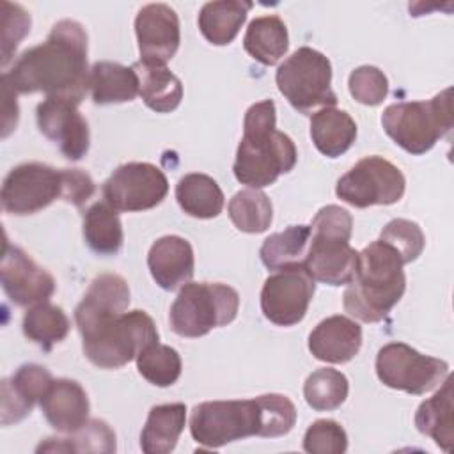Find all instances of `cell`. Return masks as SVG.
I'll return each mask as SVG.
<instances>
[{"label": "cell", "mask_w": 454, "mask_h": 454, "mask_svg": "<svg viewBox=\"0 0 454 454\" xmlns=\"http://www.w3.org/2000/svg\"><path fill=\"white\" fill-rule=\"evenodd\" d=\"M14 92H44L46 98H66L82 103L89 89L87 34L78 21L53 25L46 41L25 50L2 74Z\"/></svg>", "instance_id": "1"}, {"label": "cell", "mask_w": 454, "mask_h": 454, "mask_svg": "<svg viewBox=\"0 0 454 454\" xmlns=\"http://www.w3.org/2000/svg\"><path fill=\"white\" fill-rule=\"evenodd\" d=\"M296 422V408L282 394H264L254 399L206 401L193 408L190 433L206 449L248 436H284Z\"/></svg>", "instance_id": "2"}, {"label": "cell", "mask_w": 454, "mask_h": 454, "mask_svg": "<svg viewBox=\"0 0 454 454\" xmlns=\"http://www.w3.org/2000/svg\"><path fill=\"white\" fill-rule=\"evenodd\" d=\"M275 103L264 99L254 103L243 121V138L236 151L234 176L254 190L273 184L278 176L296 165L294 142L275 128Z\"/></svg>", "instance_id": "3"}, {"label": "cell", "mask_w": 454, "mask_h": 454, "mask_svg": "<svg viewBox=\"0 0 454 454\" xmlns=\"http://www.w3.org/2000/svg\"><path fill=\"white\" fill-rule=\"evenodd\" d=\"M403 266L401 255L388 243H369L358 252L355 277L344 291L346 312L364 323L385 319L404 293Z\"/></svg>", "instance_id": "4"}, {"label": "cell", "mask_w": 454, "mask_h": 454, "mask_svg": "<svg viewBox=\"0 0 454 454\" xmlns=\"http://www.w3.org/2000/svg\"><path fill=\"white\" fill-rule=\"evenodd\" d=\"M96 192L92 177L80 168H53L30 161L14 167L2 184V206L11 215H32L64 199L76 207L83 206Z\"/></svg>", "instance_id": "5"}, {"label": "cell", "mask_w": 454, "mask_h": 454, "mask_svg": "<svg viewBox=\"0 0 454 454\" xmlns=\"http://www.w3.org/2000/svg\"><path fill=\"white\" fill-rule=\"evenodd\" d=\"M310 227V243L303 268L307 273L328 286L349 284L355 277L358 252L351 248V215L339 206L321 207Z\"/></svg>", "instance_id": "6"}, {"label": "cell", "mask_w": 454, "mask_h": 454, "mask_svg": "<svg viewBox=\"0 0 454 454\" xmlns=\"http://www.w3.org/2000/svg\"><path fill=\"white\" fill-rule=\"evenodd\" d=\"M78 330L85 356L101 369L122 367L149 344L158 342L156 325L144 310L110 316Z\"/></svg>", "instance_id": "7"}, {"label": "cell", "mask_w": 454, "mask_h": 454, "mask_svg": "<svg viewBox=\"0 0 454 454\" xmlns=\"http://www.w3.org/2000/svg\"><path fill=\"white\" fill-rule=\"evenodd\" d=\"M452 115V89L447 87L427 101H404L387 106L381 124L385 133L406 153L424 154L450 133Z\"/></svg>", "instance_id": "8"}, {"label": "cell", "mask_w": 454, "mask_h": 454, "mask_svg": "<svg viewBox=\"0 0 454 454\" xmlns=\"http://www.w3.org/2000/svg\"><path fill=\"white\" fill-rule=\"evenodd\" d=\"M239 309L238 291L220 282H188L174 300L168 321L181 337H202L234 321Z\"/></svg>", "instance_id": "9"}, {"label": "cell", "mask_w": 454, "mask_h": 454, "mask_svg": "<svg viewBox=\"0 0 454 454\" xmlns=\"http://www.w3.org/2000/svg\"><path fill=\"white\" fill-rule=\"evenodd\" d=\"M275 82L280 94L301 114L337 103L332 90V64L321 51L309 46L298 48L278 66Z\"/></svg>", "instance_id": "10"}, {"label": "cell", "mask_w": 454, "mask_h": 454, "mask_svg": "<svg viewBox=\"0 0 454 454\" xmlns=\"http://www.w3.org/2000/svg\"><path fill=\"white\" fill-rule=\"evenodd\" d=\"M376 374L390 388L422 395L449 376V364L422 355L404 342H388L378 351Z\"/></svg>", "instance_id": "11"}, {"label": "cell", "mask_w": 454, "mask_h": 454, "mask_svg": "<svg viewBox=\"0 0 454 454\" xmlns=\"http://www.w3.org/2000/svg\"><path fill=\"white\" fill-rule=\"evenodd\" d=\"M404 186V176L394 163L381 156H367L337 181L335 193L355 207L390 206L401 200Z\"/></svg>", "instance_id": "12"}, {"label": "cell", "mask_w": 454, "mask_h": 454, "mask_svg": "<svg viewBox=\"0 0 454 454\" xmlns=\"http://www.w3.org/2000/svg\"><path fill=\"white\" fill-rule=\"evenodd\" d=\"M168 193L163 170L153 163L131 161L117 167L103 184V197L115 211H145Z\"/></svg>", "instance_id": "13"}, {"label": "cell", "mask_w": 454, "mask_h": 454, "mask_svg": "<svg viewBox=\"0 0 454 454\" xmlns=\"http://www.w3.org/2000/svg\"><path fill=\"white\" fill-rule=\"evenodd\" d=\"M314 291V278L303 266L278 270L262 286V314L278 326H293L305 317Z\"/></svg>", "instance_id": "14"}, {"label": "cell", "mask_w": 454, "mask_h": 454, "mask_svg": "<svg viewBox=\"0 0 454 454\" xmlns=\"http://www.w3.org/2000/svg\"><path fill=\"white\" fill-rule=\"evenodd\" d=\"M41 133L59 145L60 153L71 160H82L90 144L89 124L78 110V103L66 98H46L35 110Z\"/></svg>", "instance_id": "15"}, {"label": "cell", "mask_w": 454, "mask_h": 454, "mask_svg": "<svg viewBox=\"0 0 454 454\" xmlns=\"http://www.w3.org/2000/svg\"><path fill=\"white\" fill-rule=\"evenodd\" d=\"M2 287L9 300L18 307L44 303L55 291L53 277L37 266L20 247L4 243Z\"/></svg>", "instance_id": "16"}, {"label": "cell", "mask_w": 454, "mask_h": 454, "mask_svg": "<svg viewBox=\"0 0 454 454\" xmlns=\"http://www.w3.org/2000/svg\"><path fill=\"white\" fill-rule=\"evenodd\" d=\"M140 60L167 64L181 41L179 18L167 4H149L135 18Z\"/></svg>", "instance_id": "17"}, {"label": "cell", "mask_w": 454, "mask_h": 454, "mask_svg": "<svg viewBox=\"0 0 454 454\" xmlns=\"http://www.w3.org/2000/svg\"><path fill=\"white\" fill-rule=\"evenodd\" d=\"M51 381L50 371L37 364H23L11 378H5L2 381V424L23 420L34 404L41 403Z\"/></svg>", "instance_id": "18"}, {"label": "cell", "mask_w": 454, "mask_h": 454, "mask_svg": "<svg viewBox=\"0 0 454 454\" xmlns=\"http://www.w3.org/2000/svg\"><path fill=\"white\" fill-rule=\"evenodd\" d=\"M147 266L161 289L174 291L193 277V248L181 236H163L149 248Z\"/></svg>", "instance_id": "19"}, {"label": "cell", "mask_w": 454, "mask_h": 454, "mask_svg": "<svg viewBox=\"0 0 454 454\" xmlns=\"http://www.w3.org/2000/svg\"><path fill=\"white\" fill-rule=\"evenodd\" d=\"M89 397L83 387L67 378L53 380L41 399L48 424L60 433H74L89 420Z\"/></svg>", "instance_id": "20"}, {"label": "cell", "mask_w": 454, "mask_h": 454, "mask_svg": "<svg viewBox=\"0 0 454 454\" xmlns=\"http://www.w3.org/2000/svg\"><path fill=\"white\" fill-rule=\"evenodd\" d=\"M360 346L362 328L346 316L323 319L309 335V349L321 362H349L360 351Z\"/></svg>", "instance_id": "21"}, {"label": "cell", "mask_w": 454, "mask_h": 454, "mask_svg": "<svg viewBox=\"0 0 454 454\" xmlns=\"http://www.w3.org/2000/svg\"><path fill=\"white\" fill-rule=\"evenodd\" d=\"M129 287L121 275L103 273L92 280L83 300L74 309V321L83 328L94 321L119 316L128 310Z\"/></svg>", "instance_id": "22"}, {"label": "cell", "mask_w": 454, "mask_h": 454, "mask_svg": "<svg viewBox=\"0 0 454 454\" xmlns=\"http://www.w3.org/2000/svg\"><path fill=\"white\" fill-rule=\"evenodd\" d=\"M133 69L138 74V94L151 110L167 114L179 106L183 83L165 64L138 60L133 64Z\"/></svg>", "instance_id": "23"}, {"label": "cell", "mask_w": 454, "mask_h": 454, "mask_svg": "<svg viewBox=\"0 0 454 454\" xmlns=\"http://www.w3.org/2000/svg\"><path fill=\"white\" fill-rule=\"evenodd\" d=\"M137 71L117 62L101 60L89 71V90L96 105H112L133 101L138 94Z\"/></svg>", "instance_id": "24"}, {"label": "cell", "mask_w": 454, "mask_h": 454, "mask_svg": "<svg viewBox=\"0 0 454 454\" xmlns=\"http://www.w3.org/2000/svg\"><path fill=\"white\" fill-rule=\"evenodd\" d=\"M310 137L321 154L337 158L353 145L356 138V124L348 112L326 106L312 115Z\"/></svg>", "instance_id": "25"}, {"label": "cell", "mask_w": 454, "mask_h": 454, "mask_svg": "<svg viewBox=\"0 0 454 454\" xmlns=\"http://www.w3.org/2000/svg\"><path fill=\"white\" fill-rule=\"evenodd\" d=\"M415 426L427 434L445 452L452 450L454 419H452V380L447 376L442 388L429 399L422 401L415 413Z\"/></svg>", "instance_id": "26"}, {"label": "cell", "mask_w": 454, "mask_h": 454, "mask_svg": "<svg viewBox=\"0 0 454 454\" xmlns=\"http://www.w3.org/2000/svg\"><path fill=\"white\" fill-rule=\"evenodd\" d=\"M186 424V406L170 403L153 406L140 434V447L145 454H167L174 450Z\"/></svg>", "instance_id": "27"}, {"label": "cell", "mask_w": 454, "mask_h": 454, "mask_svg": "<svg viewBox=\"0 0 454 454\" xmlns=\"http://www.w3.org/2000/svg\"><path fill=\"white\" fill-rule=\"evenodd\" d=\"M250 9L247 0L207 2L199 12V28L211 44L225 46L234 41Z\"/></svg>", "instance_id": "28"}, {"label": "cell", "mask_w": 454, "mask_h": 454, "mask_svg": "<svg viewBox=\"0 0 454 454\" xmlns=\"http://www.w3.org/2000/svg\"><path fill=\"white\" fill-rule=\"evenodd\" d=\"M243 46L247 53L264 66L277 64L289 48V35L286 23L275 16H259L250 21Z\"/></svg>", "instance_id": "29"}, {"label": "cell", "mask_w": 454, "mask_h": 454, "mask_svg": "<svg viewBox=\"0 0 454 454\" xmlns=\"http://www.w3.org/2000/svg\"><path fill=\"white\" fill-rule=\"evenodd\" d=\"M176 199L181 209L195 218H215L223 209V192L218 183L199 172L186 174L179 179Z\"/></svg>", "instance_id": "30"}, {"label": "cell", "mask_w": 454, "mask_h": 454, "mask_svg": "<svg viewBox=\"0 0 454 454\" xmlns=\"http://www.w3.org/2000/svg\"><path fill=\"white\" fill-rule=\"evenodd\" d=\"M309 243V225H289L282 232L268 236L259 250V255L268 270H287L294 266H303Z\"/></svg>", "instance_id": "31"}, {"label": "cell", "mask_w": 454, "mask_h": 454, "mask_svg": "<svg viewBox=\"0 0 454 454\" xmlns=\"http://www.w3.org/2000/svg\"><path fill=\"white\" fill-rule=\"evenodd\" d=\"M83 238L99 255H115L124 241L117 211L106 202H96L83 213Z\"/></svg>", "instance_id": "32"}, {"label": "cell", "mask_w": 454, "mask_h": 454, "mask_svg": "<svg viewBox=\"0 0 454 454\" xmlns=\"http://www.w3.org/2000/svg\"><path fill=\"white\" fill-rule=\"evenodd\" d=\"M115 450V433L99 419L87 420L80 429L66 438H46L37 452H105Z\"/></svg>", "instance_id": "33"}, {"label": "cell", "mask_w": 454, "mask_h": 454, "mask_svg": "<svg viewBox=\"0 0 454 454\" xmlns=\"http://www.w3.org/2000/svg\"><path fill=\"white\" fill-rule=\"evenodd\" d=\"M23 333L28 340L50 351L69 333V319L64 310L48 301L37 303L23 316Z\"/></svg>", "instance_id": "34"}, {"label": "cell", "mask_w": 454, "mask_h": 454, "mask_svg": "<svg viewBox=\"0 0 454 454\" xmlns=\"http://www.w3.org/2000/svg\"><path fill=\"white\" fill-rule=\"evenodd\" d=\"M229 216L241 232H264L273 220L271 200L259 190H241L229 202Z\"/></svg>", "instance_id": "35"}, {"label": "cell", "mask_w": 454, "mask_h": 454, "mask_svg": "<svg viewBox=\"0 0 454 454\" xmlns=\"http://www.w3.org/2000/svg\"><path fill=\"white\" fill-rule=\"evenodd\" d=\"M348 378L332 367L314 371L303 385L307 404L316 411H332L339 408L348 397Z\"/></svg>", "instance_id": "36"}, {"label": "cell", "mask_w": 454, "mask_h": 454, "mask_svg": "<svg viewBox=\"0 0 454 454\" xmlns=\"http://www.w3.org/2000/svg\"><path fill=\"white\" fill-rule=\"evenodd\" d=\"M181 356L179 353L160 342L149 344L137 356V369L149 383L156 387H170L181 376Z\"/></svg>", "instance_id": "37"}, {"label": "cell", "mask_w": 454, "mask_h": 454, "mask_svg": "<svg viewBox=\"0 0 454 454\" xmlns=\"http://www.w3.org/2000/svg\"><path fill=\"white\" fill-rule=\"evenodd\" d=\"M380 239L388 243L401 255L404 264L415 261L422 254L426 245L422 229L415 222L404 218L390 220L383 227Z\"/></svg>", "instance_id": "38"}, {"label": "cell", "mask_w": 454, "mask_h": 454, "mask_svg": "<svg viewBox=\"0 0 454 454\" xmlns=\"http://www.w3.org/2000/svg\"><path fill=\"white\" fill-rule=\"evenodd\" d=\"M303 449L310 454H342L348 449V434L335 420H316L303 436Z\"/></svg>", "instance_id": "39"}, {"label": "cell", "mask_w": 454, "mask_h": 454, "mask_svg": "<svg viewBox=\"0 0 454 454\" xmlns=\"http://www.w3.org/2000/svg\"><path fill=\"white\" fill-rule=\"evenodd\" d=\"M349 92L351 96L367 106L380 105L388 94V80L374 66H360L349 74Z\"/></svg>", "instance_id": "40"}, {"label": "cell", "mask_w": 454, "mask_h": 454, "mask_svg": "<svg viewBox=\"0 0 454 454\" xmlns=\"http://www.w3.org/2000/svg\"><path fill=\"white\" fill-rule=\"evenodd\" d=\"M30 30V14L18 4L2 2V66L12 59L14 50Z\"/></svg>", "instance_id": "41"}, {"label": "cell", "mask_w": 454, "mask_h": 454, "mask_svg": "<svg viewBox=\"0 0 454 454\" xmlns=\"http://www.w3.org/2000/svg\"><path fill=\"white\" fill-rule=\"evenodd\" d=\"M2 94H4V105H2V137L5 138L18 124V103H16V92L14 89L2 80Z\"/></svg>", "instance_id": "42"}]
</instances>
